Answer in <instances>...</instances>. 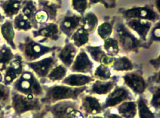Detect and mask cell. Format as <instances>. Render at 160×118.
Here are the masks:
<instances>
[{
    "instance_id": "cell-1",
    "label": "cell",
    "mask_w": 160,
    "mask_h": 118,
    "mask_svg": "<svg viewBox=\"0 0 160 118\" xmlns=\"http://www.w3.org/2000/svg\"><path fill=\"white\" fill-rule=\"evenodd\" d=\"M86 89V86L75 88L64 85H54L47 90L44 97L40 99V101L42 104H53L62 101H76Z\"/></svg>"
},
{
    "instance_id": "cell-2",
    "label": "cell",
    "mask_w": 160,
    "mask_h": 118,
    "mask_svg": "<svg viewBox=\"0 0 160 118\" xmlns=\"http://www.w3.org/2000/svg\"><path fill=\"white\" fill-rule=\"evenodd\" d=\"M13 83L15 92L38 97L43 93V88L34 74L30 71L23 72L22 75Z\"/></svg>"
},
{
    "instance_id": "cell-3",
    "label": "cell",
    "mask_w": 160,
    "mask_h": 118,
    "mask_svg": "<svg viewBox=\"0 0 160 118\" xmlns=\"http://www.w3.org/2000/svg\"><path fill=\"white\" fill-rule=\"evenodd\" d=\"M18 46L23 57L28 62L36 61L44 55L58 49L57 46L43 45L29 37L20 42Z\"/></svg>"
},
{
    "instance_id": "cell-4",
    "label": "cell",
    "mask_w": 160,
    "mask_h": 118,
    "mask_svg": "<svg viewBox=\"0 0 160 118\" xmlns=\"http://www.w3.org/2000/svg\"><path fill=\"white\" fill-rule=\"evenodd\" d=\"M11 106L15 115L20 116L29 111H40L42 104L38 97L13 92L11 94Z\"/></svg>"
},
{
    "instance_id": "cell-5",
    "label": "cell",
    "mask_w": 160,
    "mask_h": 118,
    "mask_svg": "<svg viewBox=\"0 0 160 118\" xmlns=\"http://www.w3.org/2000/svg\"><path fill=\"white\" fill-rule=\"evenodd\" d=\"M115 35L119 47L126 53L136 52L142 46L141 41L137 39L123 24L118 25L116 29Z\"/></svg>"
},
{
    "instance_id": "cell-6",
    "label": "cell",
    "mask_w": 160,
    "mask_h": 118,
    "mask_svg": "<svg viewBox=\"0 0 160 118\" xmlns=\"http://www.w3.org/2000/svg\"><path fill=\"white\" fill-rule=\"evenodd\" d=\"M123 16L127 20L137 19L155 21L159 19V15L149 7H134L123 11Z\"/></svg>"
},
{
    "instance_id": "cell-7",
    "label": "cell",
    "mask_w": 160,
    "mask_h": 118,
    "mask_svg": "<svg viewBox=\"0 0 160 118\" xmlns=\"http://www.w3.org/2000/svg\"><path fill=\"white\" fill-rule=\"evenodd\" d=\"M56 62L55 57L51 55L40 60L27 62V64L38 77L45 78L55 66Z\"/></svg>"
},
{
    "instance_id": "cell-8",
    "label": "cell",
    "mask_w": 160,
    "mask_h": 118,
    "mask_svg": "<svg viewBox=\"0 0 160 118\" xmlns=\"http://www.w3.org/2000/svg\"><path fill=\"white\" fill-rule=\"evenodd\" d=\"M77 109H78V105L75 101L66 100L50 105L47 111L52 114L53 118H68L70 112Z\"/></svg>"
},
{
    "instance_id": "cell-9",
    "label": "cell",
    "mask_w": 160,
    "mask_h": 118,
    "mask_svg": "<svg viewBox=\"0 0 160 118\" xmlns=\"http://www.w3.org/2000/svg\"><path fill=\"white\" fill-rule=\"evenodd\" d=\"M23 65L22 58L15 57L14 59L4 71V75L3 76L2 83L5 85L9 86L19 78L23 73Z\"/></svg>"
},
{
    "instance_id": "cell-10",
    "label": "cell",
    "mask_w": 160,
    "mask_h": 118,
    "mask_svg": "<svg viewBox=\"0 0 160 118\" xmlns=\"http://www.w3.org/2000/svg\"><path fill=\"white\" fill-rule=\"evenodd\" d=\"M125 84L133 92L142 94L146 91L147 84L143 77L136 73H128L123 77Z\"/></svg>"
},
{
    "instance_id": "cell-11",
    "label": "cell",
    "mask_w": 160,
    "mask_h": 118,
    "mask_svg": "<svg viewBox=\"0 0 160 118\" xmlns=\"http://www.w3.org/2000/svg\"><path fill=\"white\" fill-rule=\"evenodd\" d=\"M129 98L130 93L125 88L116 87L109 93L105 104L102 105L103 109L118 106L122 102L127 101Z\"/></svg>"
},
{
    "instance_id": "cell-12",
    "label": "cell",
    "mask_w": 160,
    "mask_h": 118,
    "mask_svg": "<svg viewBox=\"0 0 160 118\" xmlns=\"http://www.w3.org/2000/svg\"><path fill=\"white\" fill-rule=\"evenodd\" d=\"M71 71L73 73L78 74H87L92 71L93 63L91 60L87 53L82 50L77 55L72 64Z\"/></svg>"
},
{
    "instance_id": "cell-13",
    "label": "cell",
    "mask_w": 160,
    "mask_h": 118,
    "mask_svg": "<svg viewBox=\"0 0 160 118\" xmlns=\"http://www.w3.org/2000/svg\"><path fill=\"white\" fill-rule=\"evenodd\" d=\"M32 35L34 39L41 38L43 40L57 41L59 38V29L56 23H50L43 25L36 31H34Z\"/></svg>"
},
{
    "instance_id": "cell-14",
    "label": "cell",
    "mask_w": 160,
    "mask_h": 118,
    "mask_svg": "<svg viewBox=\"0 0 160 118\" xmlns=\"http://www.w3.org/2000/svg\"><path fill=\"white\" fill-rule=\"evenodd\" d=\"M82 16L77 15H67L61 21L59 26V31L68 37H71L73 34L79 28Z\"/></svg>"
},
{
    "instance_id": "cell-15",
    "label": "cell",
    "mask_w": 160,
    "mask_h": 118,
    "mask_svg": "<svg viewBox=\"0 0 160 118\" xmlns=\"http://www.w3.org/2000/svg\"><path fill=\"white\" fill-rule=\"evenodd\" d=\"M81 108L86 115L96 116L103 112V106L99 100L91 96H86L82 98Z\"/></svg>"
},
{
    "instance_id": "cell-16",
    "label": "cell",
    "mask_w": 160,
    "mask_h": 118,
    "mask_svg": "<svg viewBox=\"0 0 160 118\" xmlns=\"http://www.w3.org/2000/svg\"><path fill=\"white\" fill-rule=\"evenodd\" d=\"M127 26L134 31L144 41H147V35L152 27L150 21L142 20H128Z\"/></svg>"
},
{
    "instance_id": "cell-17",
    "label": "cell",
    "mask_w": 160,
    "mask_h": 118,
    "mask_svg": "<svg viewBox=\"0 0 160 118\" xmlns=\"http://www.w3.org/2000/svg\"><path fill=\"white\" fill-rule=\"evenodd\" d=\"M95 80V78L83 74H72L62 80V83L71 87L79 88L86 86Z\"/></svg>"
},
{
    "instance_id": "cell-18",
    "label": "cell",
    "mask_w": 160,
    "mask_h": 118,
    "mask_svg": "<svg viewBox=\"0 0 160 118\" xmlns=\"http://www.w3.org/2000/svg\"><path fill=\"white\" fill-rule=\"evenodd\" d=\"M77 52V48L73 43L68 42L60 50L58 57L63 64V65L66 68H70L76 57Z\"/></svg>"
},
{
    "instance_id": "cell-19",
    "label": "cell",
    "mask_w": 160,
    "mask_h": 118,
    "mask_svg": "<svg viewBox=\"0 0 160 118\" xmlns=\"http://www.w3.org/2000/svg\"><path fill=\"white\" fill-rule=\"evenodd\" d=\"M23 3L18 0L0 1V7L5 17L12 19L20 12Z\"/></svg>"
},
{
    "instance_id": "cell-20",
    "label": "cell",
    "mask_w": 160,
    "mask_h": 118,
    "mask_svg": "<svg viewBox=\"0 0 160 118\" xmlns=\"http://www.w3.org/2000/svg\"><path fill=\"white\" fill-rule=\"evenodd\" d=\"M1 33L9 46L12 50H15L17 46L14 41L15 33L13 26V21L10 20L5 21L1 26Z\"/></svg>"
},
{
    "instance_id": "cell-21",
    "label": "cell",
    "mask_w": 160,
    "mask_h": 118,
    "mask_svg": "<svg viewBox=\"0 0 160 118\" xmlns=\"http://www.w3.org/2000/svg\"><path fill=\"white\" fill-rule=\"evenodd\" d=\"M116 82L114 80L102 81L97 80L91 86L90 92L94 94L105 95L109 94L115 87Z\"/></svg>"
},
{
    "instance_id": "cell-22",
    "label": "cell",
    "mask_w": 160,
    "mask_h": 118,
    "mask_svg": "<svg viewBox=\"0 0 160 118\" xmlns=\"http://www.w3.org/2000/svg\"><path fill=\"white\" fill-rule=\"evenodd\" d=\"M98 23V20L97 16L95 13L90 12L82 16L80 27L91 34L96 30Z\"/></svg>"
},
{
    "instance_id": "cell-23",
    "label": "cell",
    "mask_w": 160,
    "mask_h": 118,
    "mask_svg": "<svg viewBox=\"0 0 160 118\" xmlns=\"http://www.w3.org/2000/svg\"><path fill=\"white\" fill-rule=\"evenodd\" d=\"M119 115L123 118H134L137 115V104L134 101H125L118 106Z\"/></svg>"
},
{
    "instance_id": "cell-24",
    "label": "cell",
    "mask_w": 160,
    "mask_h": 118,
    "mask_svg": "<svg viewBox=\"0 0 160 118\" xmlns=\"http://www.w3.org/2000/svg\"><path fill=\"white\" fill-rule=\"evenodd\" d=\"M15 55L12 49L4 45L0 48V71L4 72L8 66L13 60Z\"/></svg>"
},
{
    "instance_id": "cell-25",
    "label": "cell",
    "mask_w": 160,
    "mask_h": 118,
    "mask_svg": "<svg viewBox=\"0 0 160 118\" xmlns=\"http://www.w3.org/2000/svg\"><path fill=\"white\" fill-rule=\"evenodd\" d=\"M34 24L20 12L13 18V26L18 31L27 32L32 29Z\"/></svg>"
},
{
    "instance_id": "cell-26",
    "label": "cell",
    "mask_w": 160,
    "mask_h": 118,
    "mask_svg": "<svg viewBox=\"0 0 160 118\" xmlns=\"http://www.w3.org/2000/svg\"><path fill=\"white\" fill-rule=\"evenodd\" d=\"M89 39V34L80 27L72 35L71 40L76 48H81L86 45Z\"/></svg>"
},
{
    "instance_id": "cell-27",
    "label": "cell",
    "mask_w": 160,
    "mask_h": 118,
    "mask_svg": "<svg viewBox=\"0 0 160 118\" xmlns=\"http://www.w3.org/2000/svg\"><path fill=\"white\" fill-rule=\"evenodd\" d=\"M137 113L139 118H156L153 112L150 109L147 105L146 99L140 96L137 102Z\"/></svg>"
},
{
    "instance_id": "cell-28",
    "label": "cell",
    "mask_w": 160,
    "mask_h": 118,
    "mask_svg": "<svg viewBox=\"0 0 160 118\" xmlns=\"http://www.w3.org/2000/svg\"><path fill=\"white\" fill-rule=\"evenodd\" d=\"M39 5L42 10L45 11L49 17V20H54L56 18L58 9L61 6L58 2H54L48 1H39Z\"/></svg>"
},
{
    "instance_id": "cell-29",
    "label": "cell",
    "mask_w": 160,
    "mask_h": 118,
    "mask_svg": "<svg viewBox=\"0 0 160 118\" xmlns=\"http://www.w3.org/2000/svg\"><path fill=\"white\" fill-rule=\"evenodd\" d=\"M112 66L116 71H132L133 68L131 60L125 56L115 58Z\"/></svg>"
},
{
    "instance_id": "cell-30",
    "label": "cell",
    "mask_w": 160,
    "mask_h": 118,
    "mask_svg": "<svg viewBox=\"0 0 160 118\" xmlns=\"http://www.w3.org/2000/svg\"><path fill=\"white\" fill-rule=\"evenodd\" d=\"M67 73L66 67L62 65H59L54 67L47 78L52 82L60 81L66 78Z\"/></svg>"
},
{
    "instance_id": "cell-31",
    "label": "cell",
    "mask_w": 160,
    "mask_h": 118,
    "mask_svg": "<svg viewBox=\"0 0 160 118\" xmlns=\"http://www.w3.org/2000/svg\"><path fill=\"white\" fill-rule=\"evenodd\" d=\"M38 11L35 2L32 1H27L23 3L21 12L34 24V16Z\"/></svg>"
},
{
    "instance_id": "cell-32",
    "label": "cell",
    "mask_w": 160,
    "mask_h": 118,
    "mask_svg": "<svg viewBox=\"0 0 160 118\" xmlns=\"http://www.w3.org/2000/svg\"><path fill=\"white\" fill-rule=\"evenodd\" d=\"M103 48L107 54L113 57L117 55L120 51V47L117 40L111 37L104 40Z\"/></svg>"
},
{
    "instance_id": "cell-33",
    "label": "cell",
    "mask_w": 160,
    "mask_h": 118,
    "mask_svg": "<svg viewBox=\"0 0 160 118\" xmlns=\"http://www.w3.org/2000/svg\"><path fill=\"white\" fill-rule=\"evenodd\" d=\"M111 73L109 66L100 64L94 72V77L99 80L107 81L111 78Z\"/></svg>"
},
{
    "instance_id": "cell-34",
    "label": "cell",
    "mask_w": 160,
    "mask_h": 118,
    "mask_svg": "<svg viewBox=\"0 0 160 118\" xmlns=\"http://www.w3.org/2000/svg\"><path fill=\"white\" fill-rule=\"evenodd\" d=\"M86 51L89 54L91 58L94 61L100 63L102 57L107 54L102 48L100 46H88L86 48Z\"/></svg>"
},
{
    "instance_id": "cell-35",
    "label": "cell",
    "mask_w": 160,
    "mask_h": 118,
    "mask_svg": "<svg viewBox=\"0 0 160 118\" xmlns=\"http://www.w3.org/2000/svg\"><path fill=\"white\" fill-rule=\"evenodd\" d=\"M11 94L9 86L0 83V105L3 106L11 104Z\"/></svg>"
},
{
    "instance_id": "cell-36",
    "label": "cell",
    "mask_w": 160,
    "mask_h": 118,
    "mask_svg": "<svg viewBox=\"0 0 160 118\" xmlns=\"http://www.w3.org/2000/svg\"><path fill=\"white\" fill-rule=\"evenodd\" d=\"M113 31V26L109 22H104L97 28V34L102 39L106 40L110 37Z\"/></svg>"
},
{
    "instance_id": "cell-37",
    "label": "cell",
    "mask_w": 160,
    "mask_h": 118,
    "mask_svg": "<svg viewBox=\"0 0 160 118\" xmlns=\"http://www.w3.org/2000/svg\"><path fill=\"white\" fill-rule=\"evenodd\" d=\"M72 6L75 11L82 16L88 8V1L86 0H73L72 1Z\"/></svg>"
},
{
    "instance_id": "cell-38",
    "label": "cell",
    "mask_w": 160,
    "mask_h": 118,
    "mask_svg": "<svg viewBox=\"0 0 160 118\" xmlns=\"http://www.w3.org/2000/svg\"><path fill=\"white\" fill-rule=\"evenodd\" d=\"M152 97L150 102L151 105L156 110H159L160 106V89L159 87L153 88L152 90Z\"/></svg>"
},
{
    "instance_id": "cell-39",
    "label": "cell",
    "mask_w": 160,
    "mask_h": 118,
    "mask_svg": "<svg viewBox=\"0 0 160 118\" xmlns=\"http://www.w3.org/2000/svg\"><path fill=\"white\" fill-rule=\"evenodd\" d=\"M49 20V17L47 13L43 10L37 11L34 16V21L35 23L44 25Z\"/></svg>"
},
{
    "instance_id": "cell-40",
    "label": "cell",
    "mask_w": 160,
    "mask_h": 118,
    "mask_svg": "<svg viewBox=\"0 0 160 118\" xmlns=\"http://www.w3.org/2000/svg\"><path fill=\"white\" fill-rule=\"evenodd\" d=\"M114 59H115L114 57L107 54L102 57L100 61V64H102L103 65L107 66H111L114 61Z\"/></svg>"
},
{
    "instance_id": "cell-41",
    "label": "cell",
    "mask_w": 160,
    "mask_h": 118,
    "mask_svg": "<svg viewBox=\"0 0 160 118\" xmlns=\"http://www.w3.org/2000/svg\"><path fill=\"white\" fill-rule=\"evenodd\" d=\"M116 1H105V0H97V1H91V3L93 4V3H102V4L104 5V6L107 8H114L116 7Z\"/></svg>"
},
{
    "instance_id": "cell-42",
    "label": "cell",
    "mask_w": 160,
    "mask_h": 118,
    "mask_svg": "<svg viewBox=\"0 0 160 118\" xmlns=\"http://www.w3.org/2000/svg\"><path fill=\"white\" fill-rule=\"evenodd\" d=\"M160 23H158L155 27H154L152 35H151V40L152 41H160Z\"/></svg>"
},
{
    "instance_id": "cell-43",
    "label": "cell",
    "mask_w": 160,
    "mask_h": 118,
    "mask_svg": "<svg viewBox=\"0 0 160 118\" xmlns=\"http://www.w3.org/2000/svg\"><path fill=\"white\" fill-rule=\"evenodd\" d=\"M68 118H84V116L78 109H77L70 112Z\"/></svg>"
},
{
    "instance_id": "cell-44",
    "label": "cell",
    "mask_w": 160,
    "mask_h": 118,
    "mask_svg": "<svg viewBox=\"0 0 160 118\" xmlns=\"http://www.w3.org/2000/svg\"><path fill=\"white\" fill-rule=\"evenodd\" d=\"M150 64L153 66L156 69H158L160 68V56H158L157 59L150 60Z\"/></svg>"
},
{
    "instance_id": "cell-45",
    "label": "cell",
    "mask_w": 160,
    "mask_h": 118,
    "mask_svg": "<svg viewBox=\"0 0 160 118\" xmlns=\"http://www.w3.org/2000/svg\"><path fill=\"white\" fill-rule=\"evenodd\" d=\"M105 118H123L119 114L107 113L105 115Z\"/></svg>"
},
{
    "instance_id": "cell-46",
    "label": "cell",
    "mask_w": 160,
    "mask_h": 118,
    "mask_svg": "<svg viewBox=\"0 0 160 118\" xmlns=\"http://www.w3.org/2000/svg\"><path fill=\"white\" fill-rule=\"evenodd\" d=\"M44 115H45V113H44V112H43L42 113H40V115H37V116H33V117L30 118H43Z\"/></svg>"
},
{
    "instance_id": "cell-47",
    "label": "cell",
    "mask_w": 160,
    "mask_h": 118,
    "mask_svg": "<svg viewBox=\"0 0 160 118\" xmlns=\"http://www.w3.org/2000/svg\"><path fill=\"white\" fill-rule=\"evenodd\" d=\"M155 6H156V7L157 8L158 11H160V1H155Z\"/></svg>"
},
{
    "instance_id": "cell-48",
    "label": "cell",
    "mask_w": 160,
    "mask_h": 118,
    "mask_svg": "<svg viewBox=\"0 0 160 118\" xmlns=\"http://www.w3.org/2000/svg\"><path fill=\"white\" fill-rule=\"evenodd\" d=\"M4 115H5L4 111L2 110H0V118H4Z\"/></svg>"
},
{
    "instance_id": "cell-49",
    "label": "cell",
    "mask_w": 160,
    "mask_h": 118,
    "mask_svg": "<svg viewBox=\"0 0 160 118\" xmlns=\"http://www.w3.org/2000/svg\"><path fill=\"white\" fill-rule=\"evenodd\" d=\"M4 18L3 15L0 12V23H1V22H2V21L4 20Z\"/></svg>"
},
{
    "instance_id": "cell-50",
    "label": "cell",
    "mask_w": 160,
    "mask_h": 118,
    "mask_svg": "<svg viewBox=\"0 0 160 118\" xmlns=\"http://www.w3.org/2000/svg\"><path fill=\"white\" fill-rule=\"evenodd\" d=\"M2 81H3V76L1 73V72L0 71V83L2 82Z\"/></svg>"
},
{
    "instance_id": "cell-51",
    "label": "cell",
    "mask_w": 160,
    "mask_h": 118,
    "mask_svg": "<svg viewBox=\"0 0 160 118\" xmlns=\"http://www.w3.org/2000/svg\"><path fill=\"white\" fill-rule=\"evenodd\" d=\"M89 118H104L103 117H102V116H91Z\"/></svg>"
},
{
    "instance_id": "cell-52",
    "label": "cell",
    "mask_w": 160,
    "mask_h": 118,
    "mask_svg": "<svg viewBox=\"0 0 160 118\" xmlns=\"http://www.w3.org/2000/svg\"><path fill=\"white\" fill-rule=\"evenodd\" d=\"M2 106L1 105H0V110H2Z\"/></svg>"
},
{
    "instance_id": "cell-53",
    "label": "cell",
    "mask_w": 160,
    "mask_h": 118,
    "mask_svg": "<svg viewBox=\"0 0 160 118\" xmlns=\"http://www.w3.org/2000/svg\"></svg>"
}]
</instances>
